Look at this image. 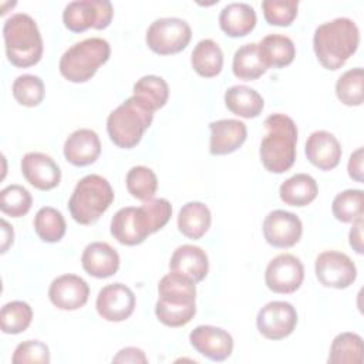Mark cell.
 I'll use <instances>...</instances> for the list:
<instances>
[{
  "label": "cell",
  "mask_w": 364,
  "mask_h": 364,
  "mask_svg": "<svg viewBox=\"0 0 364 364\" xmlns=\"http://www.w3.org/2000/svg\"><path fill=\"white\" fill-rule=\"evenodd\" d=\"M191 64L200 77H216L223 67V53L219 44L212 38L200 40L191 54Z\"/></svg>",
  "instance_id": "obj_29"
},
{
  "label": "cell",
  "mask_w": 364,
  "mask_h": 364,
  "mask_svg": "<svg viewBox=\"0 0 364 364\" xmlns=\"http://www.w3.org/2000/svg\"><path fill=\"white\" fill-rule=\"evenodd\" d=\"M154 119V111L136 97H129L107 118L109 139L119 148L136 146Z\"/></svg>",
  "instance_id": "obj_6"
},
{
  "label": "cell",
  "mask_w": 364,
  "mask_h": 364,
  "mask_svg": "<svg viewBox=\"0 0 364 364\" xmlns=\"http://www.w3.org/2000/svg\"><path fill=\"white\" fill-rule=\"evenodd\" d=\"M114 202V191L101 175H85L81 178L68 200L73 219L80 225L95 223Z\"/></svg>",
  "instance_id": "obj_7"
},
{
  "label": "cell",
  "mask_w": 364,
  "mask_h": 364,
  "mask_svg": "<svg viewBox=\"0 0 364 364\" xmlns=\"http://www.w3.org/2000/svg\"><path fill=\"white\" fill-rule=\"evenodd\" d=\"M348 239H350V246L358 255H361L363 253V216L353 222Z\"/></svg>",
  "instance_id": "obj_44"
},
{
  "label": "cell",
  "mask_w": 364,
  "mask_h": 364,
  "mask_svg": "<svg viewBox=\"0 0 364 364\" xmlns=\"http://www.w3.org/2000/svg\"><path fill=\"white\" fill-rule=\"evenodd\" d=\"M34 230L43 242L55 243L65 235V219L60 210L51 206L38 209L34 216Z\"/></svg>",
  "instance_id": "obj_33"
},
{
  "label": "cell",
  "mask_w": 364,
  "mask_h": 364,
  "mask_svg": "<svg viewBox=\"0 0 364 364\" xmlns=\"http://www.w3.org/2000/svg\"><path fill=\"white\" fill-rule=\"evenodd\" d=\"M112 363H148L145 353L136 347H125L121 348L115 357H112Z\"/></svg>",
  "instance_id": "obj_42"
},
{
  "label": "cell",
  "mask_w": 364,
  "mask_h": 364,
  "mask_svg": "<svg viewBox=\"0 0 364 364\" xmlns=\"http://www.w3.org/2000/svg\"><path fill=\"white\" fill-rule=\"evenodd\" d=\"M259 54L266 65L270 67H286L293 63L296 57V47L291 38L283 34H269L257 44Z\"/></svg>",
  "instance_id": "obj_25"
},
{
  "label": "cell",
  "mask_w": 364,
  "mask_h": 364,
  "mask_svg": "<svg viewBox=\"0 0 364 364\" xmlns=\"http://www.w3.org/2000/svg\"><path fill=\"white\" fill-rule=\"evenodd\" d=\"M95 309L107 321H124L134 313L135 294L122 283L107 284L98 291Z\"/></svg>",
  "instance_id": "obj_14"
},
{
  "label": "cell",
  "mask_w": 364,
  "mask_h": 364,
  "mask_svg": "<svg viewBox=\"0 0 364 364\" xmlns=\"http://www.w3.org/2000/svg\"><path fill=\"white\" fill-rule=\"evenodd\" d=\"M13 364H48L50 350L40 340H26L20 343L11 357Z\"/></svg>",
  "instance_id": "obj_41"
},
{
  "label": "cell",
  "mask_w": 364,
  "mask_h": 364,
  "mask_svg": "<svg viewBox=\"0 0 364 364\" xmlns=\"http://www.w3.org/2000/svg\"><path fill=\"white\" fill-rule=\"evenodd\" d=\"M171 215L172 206L168 199L152 198L138 208L119 209L111 219V235L121 245L135 246L162 229L169 222Z\"/></svg>",
  "instance_id": "obj_1"
},
{
  "label": "cell",
  "mask_w": 364,
  "mask_h": 364,
  "mask_svg": "<svg viewBox=\"0 0 364 364\" xmlns=\"http://www.w3.org/2000/svg\"><path fill=\"white\" fill-rule=\"evenodd\" d=\"M134 97L139 98L155 112L166 104L169 87L162 77L144 75L134 84Z\"/></svg>",
  "instance_id": "obj_32"
},
{
  "label": "cell",
  "mask_w": 364,
  "mask_h": 364,
  "mask_svg": "<svg viewBox=\"0 0 364 364\" xmlns=\"http://www.w3.org/2000/svg\"><path fill=\"white\" fill-rule=\"evenodd\" d=\"M232 71L235 77L245 81L257 80L267 71L266 65L260 58L259 47L256 43L243 44L235 51Z\"/></svg>",
  "instance_id": "obj_30"
},
{
  "label": "cell",
  "mask_w": 364,
  "mask_h": 364,
  "mask_svg": "<svg viewBox=\"0 0 364 364\" xmlns=\"http://www.w3.org/2000/svg\"><path fill=\"white\" fill-rule=\"evenodd\" d=\"M314 272L323 286L333 289H346L357 277L354 262L346 253L337 250L321 252L316 259Z\"/></svg>",
  "instance_id": "obj_12"
},
{
  "label": "cell",
  "mask_w": 364,
  "mask_h": 364,
  "mask_svg": "<svg viewBox=\"0 0 364 364\" xmlns=\"http://www.w3.org/2000/svg\"><path fill=\"white\" fill-rule=\"evenodd\" d=\"M301 233V220L291 212L276 209L263 220V236L273 247H291L300 240Z\"/></svg>",
  "instance_id": "obj_15"
},
{
  "label": "cell",
  "mask_w": 364,
  "mask_h": 364,
  "mask_svg": "<svg viewBox=\"0 0 364 364\" xmlns=\"http://www.w3.org/2000/svg\"><path fill=\"white\" fill-rule=\"evenodd\" d=\"M0 223H1V235H3V239H1V253H6L9 246L13 245L14 232H13V226H10L7 220L1 219Z\"/></svg>",
  "instance_id": "obj_45"
},
{
  "label": "cell",
  "mask_w": 364,
  "mask_h": 364,
  "mask_svg": "<svg viewBox=\"0 0 364 364\" xmlns=\"http://www.w3.org/2000/svg\"><path fill=\"white\" fill-rule=\"evenodd\" d=\"M101 154V141L95 131L88 128L75 129L64 142V156L75 166L94 164Z\"/></svg>",
  "instance_id": "obj_21"
},
{
  "label": "cell",
  "mask_w": 364,
  "mask_h": 364,
  "mask_svg": "<svg viewBox=\"0 0 364 364\" xmlns=\"http://www.w3.org/2000/svg\"><path fill=\"white\" fill-rule=\"evenodd\" d=\"M209 152L212 155H228L243 145L247 136L245 122L233 118L219 119L209 124Z\"/></svg>",
  "instance_id": "obj_19"
},
{
  "label": "cell",
  "mask_w": 364,
  "mask_h": 364,
  "mask_svg": "<svg viewBox=\"0 0 364 364\" xmlns=\"http://www.w3.org/2000/svg\"><path fill=\"white\" fill-rule=\"evenodd\" d=\"M195 300V283L179 273L169 272L158 283L155 316L168 327H182L188 324L196 313Z\"/></svg>",
  "instance_id": "obj_3"
},
{
  "label": "cell",
  "mask_w": 364,
  "mask_h": 364,
  "mask_svg": "<svg viewBox=\"0 0 364 364\" xmlns=\"http://www.w3.org/2000/svg\"><path fill=\"white\" fill-rule=\"evenodd\" d=\"M81 264L90 276L107 279L118 272L119 255L107 242H92L85 246L81 256Z\"/></svg>",
  "instance_id": "obj_22"
},
{
  "label": "cell",
  "mask_w": 364,
  "mask_h": 364,
  "mask_svg": "<svg viewBox=\"0 0 364 364\" xmlns=\"http://www.w3.org/2000/svg\"><path fill=\"white\" fill-rule=\"evenodd\" d=\"M225 104L230 112L242 118H256L264 107L262 95L246 85H233L225 91Z\"/></svg>",
  "instance_id": "obj_26"
},
{
  "label": "cell",
  "mask_w": 364,
  "mask_h": 364,
  "mask_svg": "<svg viewBox=\"0 0 364 364\" xmlns=\"http://www.w3.org/2000/svg\"><path fill=\"white\" fill-rule=\"evenodd\" d=\"M363 191L346 189L336 195L331 203L334 218L343 223H353L363 216Z\"/></svg>",
  "instance_id": "obj_37"
},
{
  "label": "cell",
  "mask_w": 364,
  "mask_h": 364,
  "mask_svg": "<svg viewBox=\"0 0 364 364\" xmlns=\"http://www.w3.org/2000/svg\"><path fill=\"white\" fill-rule=\"evenodd\" d=\"M297 324V311L289 301L274 300L264 304L256 317L259 333L269 340L289 337Z\"/></svg>",
  "instance_id": "obj_11"
},
{
  "label": "cell",
  "mask_w": 364,
  "mask_h": 364,
  "mask_svg": "<svg viewBox=\"0 0 364 364\" xmlns=\"http://www.w3.org/2000/svg\"><path fill=\"white\" fill-rule=\"evenodd\" d=\"M304 266L299 257L290 253L277 255L272 259L264 272L266 286L273 293H294L303 283Z\"/></svg>",
  "instance_id": "obj_13"
},
{
  "label": "cell",
  "mask_w": 364,
  "mask_h": 364,
  "mask_svg": "<svg viewBox=\"0 0 364 364\" xmlns=\"http://www.w3.org/2000/svg\"><path fill=\"white\" fill-rule=\"evenodd\" d=\"M266 134L260 142V161L272 173L289 171L296 161L297 127L284 114H272L264 119Z\"/></svg>",
  "instance_id": "obj_4"
},
{
  "label": "cell",
  "mask_w": 364,
  "mask_h": 364,
  "mask_svg": "<svg viewBox=\"0 0 364 364\" xmlns=\"http://www.w3.org/2000/svg\"><path fill=\"white\" fill-rule=\"evenodd\" d=\"M111 55L109 43L101 37H90L73 44L60 58V74L71 82L91 80Z\"/></svg>",
  "instance_id": "obj_8"
},
{
  "label": "cell",
  "mask_w": 364,
  "mask_h": 364,
  "mask_svg": "<svg viewBox=\"0 0 364 364\" xmlns=\"http://www.w3.org/2000/svg\"><path fill=\"white\" fill-rule=\"evenodd\" d=\"M171 272L191 279L195 284L208 276L209 262L206 252L193 245H182L175 249L169 260Z\"/></svg>",
  "instance_id": "obj_23"
},
{
  "label": "cell",
  "mask_w": 364,
  "mask_h": 364,
  "mask_svg": "<svg viewBox=\"0 0 364 364\" xmlns=\"http://www.w3.org/2000/svg\"><path fill=\"white\" fill-rule=\"evenodd\" d=\"M21 173L30 185L40 191L54 189L61 181L60 166L43 152H27L21 158Z\"/></svg>",
  "instance_id": "obj_17"
},
{
  "label": "cell",
  "mask_w": 364,
  "mask_h": 364,
  "mask_svg": "<svg viewBox=\"0 0 364 364\" xmlns=\"http://www.w3.org/2000/svg\"><path fill=\"white\" fill-rule=\"evenodd\" d=\"M33 320V310L28 303L13 300L6 303L0 311V326L4 334H20L28 328Z\"/></svg>",
  "instance_id": "obj_34"
},
{
  "label": "cell",
  "mask_w": 364,
  "mask_h": 364,
  "mask_svg": "<svg viewBox=\"0 0 364 364\" xmlns=\"http://www.w3.org/2000/svg\"><path fill=\"white\" fill-rule=\"evenodd\" d=\"M297 0H264L262 10L264 20L272 26L287 27L297 16Z\"/></svg>",
  "instance_id": "obj_40"
},
{
  "label": "cell",
  "mask_w": 364,
  "mask_h": 364,
  "mask_svg": "<svg viewBox=\"0 0 364 364\" xmlns=\"http://www.w3.org/2000/svg\"><path fill=\"white\" fill-rule=\"evenodd\" d=\"M348 175L351 179L357 182H363V148H357L348 159Z\"/></svg>",
  "instance_id": "obj_43"
},
{
  "label": "cell",
  "mask_w": 364,
  "mask_h": 364,
  "mask_svg": "<svg viewBox=\"0 0 364 364\" xmlns=\"http://www.w3.org/2000/svg\"><path fill=\"white\" fill-rule=\"evenodd\" d=\"M341 145L331 132L314 131L306 141L307 159L321 171L334 169L341 159Z\"/></svg>",
  "instance_id": "obj_20"
},
{
  "label": "cell",
  "mask_w": 364,
  "mask_h": 364,
  "mask_svg": "<svg viewBox=\"0 0 364 364\" xmlns=\"http://www.w3.org/2000/svg\"><path fill=\"white\" fill-rule=\"evenodd\" d=\"M128 192L139 199V200H149L154 198L158 189V179L155 172L144 165L132 166L125 178Z\"/></svg>",
  "instance_id": "obj_36"
},
{
  "label": "cell",
  "mask_w": 364,
  "mask_h": 364,
  "mask_svg": "<svg viewBox=\"0 0 364 364\" xmlns=\"http://www.w3.org/2000/svg\"><path fill=\"white\" fill-rule=\"evenodd\" d=\"M3 38L7 60L20 68L37 64L43 55V38L36 20L26 13H16L4 21Z\"/></svg>",
  "instance_id": "obj_5"
},
{
  "label": "cell",
  "mask_w": 364,
  "mask_h": 364,
  "mask_svg": "<svg viewBox=\"0 0 364 364\" xmlns=\"http://www.w3.org/2000/svg\"><path fill=\"white\" fill-rule=\"evenodd\" d=\"M364 71L361 67L351 68L341 74L336 82L337 98L348 107H358L364 100Z\"/></svg>",
  "instance_id": "obj_35"
},
{
  "label": "cell",
  "mask_w": 364,
  "mask_h": 364,
  "mask_svg": "<svg viewBox=\"0 0 364 364\" xmlns=\"http://www.w3.org/2000/svg\"><path fill=\"white\" fill-rule=\"evenodd\" d=\"M360 31L357 24L347 17H337L320 24L314 30L313 48L318 63L336 71L357 51Z\"/></svg>",
  "instance_id": "obj_2"
},
{
  "label": "cell",
  "mask_w": 364,
  "mask_h": 364,
  "mask_svg": "<svg viewBox=\"0 0 364 364\" xmlns=\"http://www.w3.org/2000/svg\"><path fill=\"white\" fill-rule=\"evenodd\" d=\"M212 222L209 208L202 202H188L178 213V229L188 239H200Z\"/></svg>",
  "instance_id": "obj_27"
},
{
  "label": "cell",
  "mask_w": 364,
  "mask_h": 364,
  "mask_svg": "<svg viewBox=\"0 0 364 364\" xmlns=\"http://www.w3.org/2000/svg\"><path fill=\"white\" fill-rule=\"evenodd\" d=\"M88 296L87 282L77 274L58 276L48 287V299L60 310H77L87 303Z\"/></svg>",
  "instance_id": "obj_18"
},
{
  "label": "cell",
  "mask_w": 364,
  "mask_h": 364,
  "mask_svg": "<svg viewBox=\"0 0 364 364\" xmlns=\"http://www.w3.org/2000/svg\"><path fill=\"white\" fill-rule=\"evenodd\" d=\"M31 205V193L21 185H9L0 192V209L4 215L21 218L28 213Z\"/></svg>",
  "instance_id": "obj_38"
},
{
  "label": "cell",
  "mask_w": 364,
  "mask_h": 364,
  "mask_svg": "<svg viewBox=\"0 0 364 364\" xmlns=\"http://www.w3.org/2000/svg\"><path fill=\"white\" fill-rule=\"evenodd\" d=\"M192 37L191 26L179 17L156 18L148 27L146 46L159 55H169L186 48Z\"/></svg>",
  "instance_id": "obj_9"
},
{
  "label": "cell",
  "mask_w": 364,
  "mask_h": 364,
  "mask_svg": "<svg viewBox=\"0 0 364 364\" xmlns=\"http://www.w3.org/2000/svg\"><path fill=\"white\" fill-rule=\"evenodd\" d=\"M191 346L203 357L212 361H223L233 351L232 336L215 326H198L189 334Z\"/></svg>",
  "instance_id": "obj_16"
},
{
  "label": "cell",
  "mask_w": 364,
  "mask_h": 364,
  "mask_svg": "<svg viewBox=\"0 0 364 364\" xmlns=\"http://www.w3.org/2000/svg\"><path fill=\"white\" fill-rule=\"evenodd\" d=\"M256 11L247 3H229L219 14V26L229 37H243L256 26Z\"/></svg>",
  "instance_id": "obj_24"
},
{
  "label": "cell",
  "mask_w": 364,
  "mask_h": 364,
  "mask_svg": "<svg viewBox=\"0 0 364 364\" xmlns=\"http://www.w3.org/2000/svg\"><path fill=\"white\" fill-rule=\"evenodd\" d=\"M112 16L114 7L108 0H75L64 7L63 21L70 31L82 33L88 28H107Z\"/></svg>",
  "instance_id": "obj_10"
},
{
  "label": "cell",
  "mask_w": 364,
  "mask_h": 364,
  "mask_svg": "<svg viewBox=\"0 0 364 364\" xmlns=\"http://www.w3.org/2000/svg\"><path fill=\"white\" fill-rule=\"evenodd\" d=\"M330 364H361L363 363V338L351 331L340 333L334 337L330 354Z\"/></svg>",
  "instance_id": "obj_31"
},
{
  "label": "cell",
  "mask_w": 364,
  "mask_h": 364,
  "mask_svg": "<svg viewBox=\"0 0 364 364\" xmlns=\"http://www.w3.org/2000/svg\"><path fill=\"white\" fill-rule=\"evenodd\" d=\"M14 100L24 107H37L44 98V82L38 75H18L11 87Z\"/></svg>",
  "instance_id": "obj_39"
},
{
  "label": "cell",
  "mask_w": 364,
  "mask_h": 364,
  "mask_svg": "<svg viewBox=\"0 0 364 364\" xmlns=\"http://www.w3.org/2000/svg\"><path fill=\"white\" fill-rule=\"evenodd\" d=\"M318 193L317 182L309 173H296L286 179L279 189L280 199L290 206H307Z\"/></svg>",
  "instance_id": "obj_28"
}]
</instances>
